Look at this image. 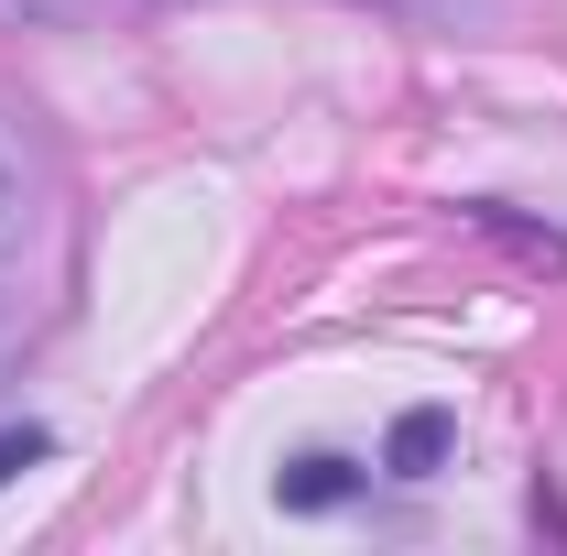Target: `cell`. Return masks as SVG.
<instances>
[{
  "instance_id": "obj_1",
  "label": "cell",
  "mask_w": 567,
  "mask_h": 556,
  "mask_svg": "<svg viewBox=\"0 0 567 556\" xmlns=\"http://www.w3.org/2000/svg\"><path fill=\"white\" fill-rule=\"evenodd\" d=\"M44 197H55V186H44L33 132H22V121H0V262H11L33 229H44Z\"/></svg>"
},
{
  "instance_id": "obj_2",
  "label": "cell",
  "mask_w": 567,
  "mask_h": 556,
  "mask_svg": "<svg viewBox=\"0 0 567 556\" xmlns=\"http://www.w3.org/2000/svg\"><path fill=\"white\" fill-rule=\"evenodd\" d=\"M284 513H339V502H350V491H360V470H350V459H328V447H317V459H295V470H284Z\"/></svg>"
},
{
  "instance_id": "obj_3",
  "label": "cell",
  "mask_w": 567,
  "mask_h": 556,
  "mask_svg": "<svg viewBox=\"0 0 567 556\" xmlns=\"http://www.w3.org/2000/svg\"><path fill=\"white\" fill-rule=\"evenodd\" d=\"M436 459H447V415H436V404H415V415L393 425V470H404V481H425Z\"/></svg>"
},
{
  "instance_id": "obj_4",
  "label": "cell",
  "mask_w": 567,
  "mask_h": 556,
  "mask_svg": "<svg viewBox=\"0 0 567 556\" xmlns=\"http://www.w3.org/2000/svg\"><path fill=\"white\" fill-rule=\"evenodd\" d=\"M44 447H55V436H44V425H0V481H11V470H33V459H44Z\"/></svg>"
}]
</instances>
